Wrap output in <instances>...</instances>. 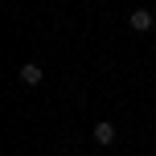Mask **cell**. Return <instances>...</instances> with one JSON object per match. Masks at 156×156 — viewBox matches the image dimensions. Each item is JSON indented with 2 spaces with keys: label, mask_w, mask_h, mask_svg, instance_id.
I'll list each match as a JSON object with an SVG mask.
<instances>
[{
  "label": "cell",
  "mask_w": 156,
  "mask_h": 156,
  "mask_svg": "<svg viewBox=\"0 0 156 156\" xmlns=\"http://www.w3.org/2000/svg\"><path fill=\"white\" fill-rule=\"evenodd\" d=\"M90 136H94V144H99V148H107V144H115V123H107V119H103V123L90 127Z\"/></svg>",
  "instance_id": "cell-1"
},
{
  "label": "cell",
  "mask_w": 156,
  "mask_h": 156,
  "mask_svg": "<svg viewBox=\"0 0 156 156\" xmlns=\"http://www.w3.org/2000/svg\"><path fill=\"white\" fill-rule=\"evenodd\" d=\"M127 25H132V29H136V33H148V29H152V25H156V21H152V12H148V8H136V12H132V16H127Z\"/></svg>",
  "instance_id": "cell-2"
},
{
  "label": "cell",
  "mask_w": 156,
  "mask_h": 156,
  "mask_svg": "<svg viewBox=\"0 0 156 156\" xmlns=\"http://www.w3.org/2000/svg\"><path fill=\"white\" fill-rule=\"evenodd\" d=\"M41 78H45V70H41L37 62H25V66H21V82H25V86H41Z\"/></svg>",
  "instance_id": "cell-3"
}]
</instances>
